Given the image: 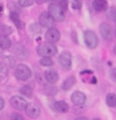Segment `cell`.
Wrapping results in <instances>:
<instances>
[{
    "label": "cell",
    "mask_w": 116,
    "mask_h": 120,
    "mask_svg": "<svg viewBox=\"0 0 116 120\" xmlns=\"http://www.w3.org/2000/svg\"><path fill=\"white\" fill-rule=\"evenodd\" d=\"M25 111H26V114L30 118H34V119L38 118L41 113V110H40V108H39V106L34 103H29Z\"/></svg>",
    "instance_id": "30bf717a"
},
{
    "label": "cell",
    "mask_w": 116,
    "mask_h": 120,
    "mask_svg": "<svg viewBox=\"0 0 116 120\" xmlns=\"http://www.w3.org/2000/svg\"><path fill=\"white\" fill-rule=\"evenodd\" d=\"M10 19L14 22V25H15V26L17 29H23L25 28V23L22 22V19H19V14H17L16 12H11L10 13Z\"/></svg>",
    "instance_id": "9a60e30c"
},
{
    "label": "cell",
    "mask_w": 116,
    "mask_h": 120,
    "mask_svg": "<svg viewBox=\"0 0 116 120\" xmlns=\"http://www.w3.org/2000/svg\"><path fill=\"white\" fill-rule=\"evenodd\" d=\"M14 75L19 80H26L29 79L32 75L31 69L25 64H19L15 67V71H14Z\"/></svg>",
    "instance_id": "3957f363"
},
{
    "label": "cell",
    "mask_w": 116,
    "mask_h": 120,
    "mask_svg": "<svg viewBox=\"0 0 116 120\" xmlns=\"http://www.w3.org/2000/svg\"><path fill=\"white\" fill-rule=\"evenodd\" d=\"M74 83H75V77L69 76L64 80L63 83H62V89H63L64 91H68V90H70L71 88H72V86L74 85Z\"/></svg>",
    "instance_id": "e0dca14e"
},
{
    "label": "cell",
    "mask_w": 116,
    "mask_h": 120,
    "mask_svg": "<svg viewBox=\"0 0 116 120\" xmlns=\"http://www.w3.org/2000/svg\"><path fill=\"white\" fill-rule=\"evenodd\" d=\"M114 53L116 54V45H115V47H114Z\"/></svg>",
    "instance_id": "4dcf8cb0"
},
{
    "label": "cell",
    "mask_w": 116,
    "mask_h": 120,
    "mask_svg": "<svg viewBox=\"0 0 116 120\" xmlns=\"http://www.w3.org/2000/svg\"><path fill=\"white\" fill-rule=\"evenodd\" d=\"M45 79L49 83H55L57 82L59 79L58 72L55 69H47L45 71Z\"/></svg>",
    "instance_id": "7c38bea8"
},
{
    "label": "cell",
    "mask_w": 116,
    "mask_h": 120,
    "mask_svg": "<svg viewBox=\"0 0 116 120\" xmlns=\"http://www.w3.org/2000/svg\"><path fill=\"white\" fill-rule=\"evenodd\" d=\"M74 120H88L86 117H79V118H76V119H74Z\"/></svg>",
    "instance_id": "f546056e"
},
{
    "label": "cell",
    "mask_w": 116,
    "mask_h": 120,
    "mask_svg": "<svg viewBox=\"0 0 116 120\" xmlns=\"http://www.w3.org/2000/svg\"><path fill=\"white\" fill-rule=\"evenodd\" d=\"M84 40L86 45L91 49H95L98 46V43H99L97 36L93 31H86L84 34Z\"/></svg>",
    "instance_id": "277c9868"
},
{
    "label": "cell",
    "mask_w": 116,
    "mask_h": 120,
    "mask_svg": "<svg viewBox=\"0 0 116 120\" xmlns=\"http://www.w3.org/2000/svg\"><path fill=\"white\" fill-rule=\"evenodd\" d=\"M48 12L51 14V16L55 19V22H63L64 20V10L61 8L59 3L52 2L48 7Z\"/></svg>",
    "instance_id": "7a4b0ae2"
},
{
    "label": "cell",
    "mask_w": 116,
    "mask_h": 120,
    "mask_svg": "<svg viewBox=\"0 0 116 120\" xmlns=\"http://www.w3.org/2000/svg\"><path fill=\"white\" fill-rule=\"evenodd\" d=\"M11 47V41L6 36H0V48L1 49H9Z\"/></svg>",
    "instance_id": "2e32d148"
},
{
    "label": "cell",
    "mask_w": 116,
    "mask_h": 120,
    "mask_svg": "<svg viewBox=\"0 0 116 120\" xmlns=\"http://www.w3.org/2000/svg\"><path fill=\"white\" fill-rule=\"evenodd\" d=\"M110 77L113 82H116V69H112L110 71Z\"/></svg>",
    "instance_id": "4316f807"
},
{
    "label": "cell",
    "mask_w": 116,
    "mask_h": 120,
    "mask_svg": "<svg viewBox=\"0 0 116 120\" xmlns=\"http://www.w3.org/2000/svg\"><path fill=\"white\" fill-rule=\"evenodd\" d=\"M11 33H12V29H11L9 26H6V25L0 26V34H1V36H6L7 37Z\"/></svg>",
    "instance_id": "ffe728a7"
},
{
    "label": "cell",
    "mask_w": 116,
    "mask_h": 120,
    "mask_svg": "<svg viewBox=\"0 0 116 120\" xmlns=\"http://www.w3.org/2000/svg\"><path fill=\"white\" fill-rule=\"evenodd\" d=\"M93 7L97 11H105L108 9V3L107 0H94Z\"/></svg>",
    "instance_id": "4fadbf2b"
},
{
    "label": "cell",
    "mask_w": 116,
    "mask_h": 120,
    "mask_svg": "<svg viewBox=\"0 0 116 120\" xmlns=\"http://www.w3.org/2000/svg\"><path fill=\"white\" fill-rule=\"evenodd\" d=\"M10 104L13 108H15L16 110L19 111H23L26 110V106H28V102L26 101V99H23L20 96H13L10 99Z\"/></svg>",
    "instance_id": "5b68a950"
},
{
    "label": "cell",
    "mask_w": 116,
    "mask_h": 120,
    "mask_svg": "<svg viewBox=\"0 0 116 120\" xmlns=\"http://www.w3.org/2000/svg\"><path fill=\"white\" fill-rule=\"evenodd\" d=\"M2 11V6H1V4H0V12Z\"/></svg>",
    "instance_id": "1f68e13d"
},
{
    "label": "cell",
    "mask_w": 116,
    "mask_h": 120,
    "mask_svg": "<svg viewBox=\"0 0 116 120\" xmlns=\"http://www.w3.org/2000/svg\"><path fill=\"white\" fill-rule=\"evenodd\" d=\"M59 63L64 69H70L71 67V54L67 51H64L59 56Z\"/></svg>",
    "instance_id": "ba28073f"
},
{
    "label": "cell",
    "mask_w": 116,
    "mask_h": 120,
    "mask_svg": "<svg viewBox=\"0 0 116 120\" xmlns=\"http://www.w3.org/2000/svg\"><path fill=\"white\" fill-rule=\"evenodd\" d=\"M106 102L109 107H116V95L113 93H109L106 97Z\"/></svg>",
    "instance_id": "ac0fdd59"
},
{
    "label": "cell",
    "mask_w": 116,
    "mask_h": 120,
    "mask_svg": "<svg viewBox=\"0 0 116 120\" xmlns=\"http://www.w3.org/2000/svg\"><path fill=\"white\" fill-rule=\"evenodd\" d=\"M10 120H25V118L19 113H13L10 116Z\"/></svg>",
    "instance_id": "484cf974"
},
{
    "label": "cell",
    "mask_w": 116,
    "mask_h": 120,
    "mask_svg": "<svg viewBox=\"0 0 116 120\" xmlns=\"http://www.w3.org/2000/svg\"><path fill=\"white\" fill-rule=\"evenodd\" d=\"M4 104H5L4 100H3V99H2L1 97H0V110H2V109H3V107H4Z\"/></svg>",
    "instance_id": "83f0119b"
},
{
    "label": "cell",
    "mask_w": 116,
    "mask_h": 120,
    "mask_svg": "<svg viewBox=\"0 0 116 120\" xmlns=\"http://www.w3.org/2000/svg\"><path fill=\"white\" fill-rule=\"evenodd\" d=\"M86 100H87V98H86L84 93L82 92H74L71 95V101L76 106H82L86 103Z\"/></svg>",
    "instance_id": "8fae6325"
},
{
    "label": "cell",
    "mask_w": 116,
    "mask_h": 120,
    "mask_svg": "<svg viewBox=\"0 0 116 120\" xmlns=\"http://www.w3.org/2000/svg\"><path fill=\"white\" fill-rule=\"evenodd\" d=\"M37 52L39 55L42 57H50L51 58L52 56L57 54V48H56L54 44L49 43V42H45V43H42L38 46Z\"/></svg>",
    "instance_id": "6da1fadb"
},
{
    "label": "cell",
    "mask_w": 116,
    "mask_h": 120,
    "mask_svg": "<svg viewBox=\"0 0 116 120\" xmlns=\"http://www.w3.org/2000/svg\"><path fill=\"white\" fill-rule=\"evenodd\" d=\"M108 17L114 22H116V7H111L109 8L108 11Z\"/></svg>",
    "instance_id": "603a6c76"
},
{
    "label": "cell",
    "mask_w": 116,
    "mask_h": 120,
    "mask_svg": "<svg viewBox=\"0 0 116 120\" xmlns=\"http://www.w3.org/2000/svg\"><path fill=\"white\" fill-rule=\"evenodd\" d=\"M40 64L42 66H52L53 65V61L50 57H43L40 60Z\"/></svg>",
    "instance_id": "44dd1931"
},
{
    "label": "cell",
    "mask_w": 116,
    "mask_h": 120,
    "mask_svg": "<svg viewBox=\"0 0 116 120\" xmlns=\"http://www.w3.org/2000/svg\"><path fill=\"white\" fill-rule=\"evenodd\" d=\"M54 108H55V110L57 111V112H59V113H66L68 111V109H69L68 105L65 103L64 101L56 102L55 105H54Z\"/></svg>",
    "instance_id": "5bb4252c"
},
{
    "label": "cell",
    "mask_w": 116,
    "mask_h": 120,
    "mask_svg": "<svg viewBox=\"0 0 116 120\" xmlns=\"http://www.w3.org/2000/svg\"><path fill=\"white\" fill-rule=\"evenodd\" d=\"M7 72L8 71L6 69V67H5V65L0 62V76H5L7 74Z\"/></svg>",
    "instance_id": "d4e9b609"
},
{
    "label": "cell",
    "mask_w": 116,
    "mask_h": 120,
    "mask_svg": "<svg viewBox=\"0 0 116 120\" xmlns=\"http://www.w3.org/2000/svg\"><path fill=\"white\" fill-rule=\"evenodd\" d=\"M39 23L44 28L51 29L55 23V19L51 16V14L49 12H43L39 17Z\"/></svg>",
    "instance_id": "8992f818"
},
{
    "label": "cell",
    "mask_w": 116,
    "mask_h": 120,
    "mask_svg": "<svg viewBox=\"0 0 116 120\" xmlns=\"http://www.w3.org/2000/svg\"><path fill=\"white\" fill-rule=\"evenodd\" d=\"M19 3L20 6L28 7V6H31L34 3V0H19Z\"/></svg>",
    "instance_id": "cb8c5ba5"
},
{
    "label": "cell",
    "mask_w": 116,
    "mask_h": 120,
    "mask_svg": "<svg viewBox=\"0 0 116 120\" xmlns=\"http://www.w3.org/2000/svg\"><path fill=\"white\" fill-rule=\"evenodd\" d=\"M36 2H37V4H44L47 0H35Z\"/></svg>",
    "instance_id": "f1b7e54d"
},
{
    "label": "cell",
    "mask_w": 116,
    "mask_h": 120,
    "mask_svg": "<svg viewBox=\"0 0 116 120\" xmlns=\"http://www.w3.org/2000/svg\"><path fill=\"white\" fill-rule=\"evenodd\" d=\"M45 39L47 40V42L54 44L56 42H58L59 39H60V33L55 28L48 29V31H47L45 34Z\"/></svg>",
    "instance_id": "9c48e42d"
},
{
    "label": "cell",
    "mask_w": 116,
    "mask_h": 120,
    "mask_svg": "<svg viewBox=\"0 0 116 120\" xmlns=\"http://www.w3.org/2000/svg\"><path fill=\"white\" fill-rule=\"evenodd\" d=\"M100 33L101 36L103 37L104 40L106 41H111L113 38V31H112V26L108 25L106 22H103L100 25Z\"/></svg>",
    "instance_id": "52a82bcc"
},
{
    "label": "cell",
    "mask_w": 116,
    "mask_h": 120,
    "mask_svg": "<svg viewBox=\"0 0 116 120\" xmlns=\"http://www.w3.org/2000/svg\"><path fill=\"white\" fill-rule=\"evenodd\" d=\"M115 34H116V29H115Z\"/></svg>",
    "instance_id": "836d02e7"
},
{
    "label": "cell",
    "mask_w": 116,
    "mask_h": 120,
    "mask_svg": "<svg viewBox=\"0 0 116 120\" xmlns=\"http://www.w3.org/2000/svg\"><path fill=\"white\" fill-rule=\"evenodd\" d=\"M69 1H70L71 7H72L73 9H81V7L82 5V0H69Z\"/></svg>",
    "instance_id": "7402d4cb"
},
{
    "label": "cell",
    "mask_w": 116,
    "mask_h": 120,
    "mask_svg": "<svg viewBox=\"0 0 116 120\" xmlns=\"http://www.w3.org/2000/svg\"><path fill=\"white\" fill-rule=\"evenodd\" d=\"M93 120H101V119H99V118H95V119H93Z\"/></svg>",
    "instance_id": "d6a6232c"
},
{
    "label": "cell",
    "mask_w": 116,
    "mask_h": 120,
    "mask_svg": "<svg viewBox=\"0 0 116 120\" xmlns=\"http://www.w3.org/2000/svg\"><path fill=\"white\" fill-rule=\"evenodd\" d=\"M19 93L22 95L26 96V97H28V98H31L33 96V90H32V88L30 86H22L20 90H19Z\"/></svg>",
    "instance_id": "d6986e66"
}]
</instances>
